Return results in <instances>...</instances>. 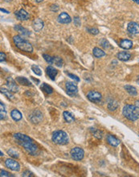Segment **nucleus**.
Here are the masks:
<instances>
[{
    "label": "nucleus",
    "instance_id": "obj_15",
    "mask_svg": "<svg viewBox=\"0 0 139 177\" xmlns=\"http://www.w3.org/2000/svg\"><path fill=\"white\" fill-rule=\"evenodd\" d=\"M46 73L48 75V77H50L51 80L55 81L56 75L58 74V70L56 69H55L54 67H52V66L50 65V66H47L46 68Z\"/></svg>",
    "mask_w": 139,
    "mask_h": 177
},
{
    "label": "nucleus",
    "instance_id": "obj_20",
    "mask_svg": "<svg viewBox=\"0 0 139 177\" xmlns=\"http://www.w3.org/2000/svg\"><path fill=\"white\" fill-rule=\"evenodd\" d=\"M11 117H12V118L14 121H16V122H19V121H20V120L22 119V114L20 113V110H12V112H11Z\"/></svg>",
    "mask_w": 139,
    "mask_h": 177
},
{
    "label": "nucleus",
    "instance_id": "obj_4",
    "mask_svg": "<svg viewBox=\"0 0 139 177\" xmlns=\"http://www.w3.org/2000/svg\"><path fill=\"white\" fill-rule=\"evenodd\" d=\"M21 146L24 147V149L27 150V152L31 155H37L39 154V149L38 146L35 145L33 142V140H27V141H23V142H19Z\"/></svg>",
    "mask_w": 139,
    "mask_h": 177
},
{
    "label": "nucleus",
    "instance_id": "obj_44",
    "mask_svg": "<svg viewBox=\"0 0 139 177\" xmlns=\"http://www.w3.org/2000/svg\"><path fill=\"white\" fill-rule=\"evenodd\" d=\"M135 106L139 108V101H135Z\"/></svg>",
    "mask_w": 139,
    "mask_h": 177
},
{
    "label": "nucleus",
    "instance_id": "obj_29",
    "mask_svg": "<svg viewBox=\"0 0 139 177\" xmlns=\"http://www.w3.org/2000/svg\"><path fill=\"white\" fill-rule=\"evenodd\" d=\"M41 89L43 90L44 92L48 93V94H51L53 93V88L51 87L50 85H48L46 83H42V85H41Z\"/></svg>",
    "mask_w": 139,
    "mask_h": 177
},
{
    "label": "nucleus",
    "instance_id": "obj_13",
    "mask_svg": "<svg viewBox=\"0 0 139 177\" xmlns=\"http://www.w3.org/2000/svg\"><path fill=\"white\" fill-rule=\"evenodd\" d=\"M15 15H16V18L19 20H27V19L30 18L29 13H27L24 9H20V11L16 12Z\"/></svg>",
    "mask_w": 139,
    "mask_h": 177
},
{
    "label": "nucleus",
    "instance_id": "obj_10",
    "mask_svg": "<svg viewBox=\"0 0 139 177\" xmlns=\"http://www.w3.org/2000/svg\"><path fill=\"white\" fill-rule=\"evenodd\" d=\"M6 85L7 86L8 89L11 90L12 93H17L19 91V86L16 84V81L12 77H9L7 78Z\"/></svg>",
    "mask_w": 139,
    "mask_h": 177
},
{
    "label": "nucleus",
    "instance_id": "obj_8",
    "mask_svg": "<svg viewBox=\"0 0 139 177\" xmlns=\"http://www.w3.org/2000/svg\"><path fill=\"white\" fill-rule=\"evenodd\" d=\"M29 119H30V121L32 123H39L41 122V120L43 119L42 113L39 110H34L31 113V114L29 117Z\"/></svg>",
    "mask_w": 139,
    "mask_h": 177
},
{
    "label": "nucleus",
    "instance_id": "obj_16",
    "mask_svg": "<svg viewBox=\"0 0 139 177\" xmlns=\"http://www.w3.org/2000/svg\"><path fill=\"white\" fill-rule=\"evenodd\" d=\"M106 140H107V142H108V144L112 146H119L120 143H121V141H120L119 139H117L114 135H107V137H106Z\"/></svg>",
    "mask_w": 139,
    "mask_h": 177
},
{
    "label": "nucleus",
    "instance_id": "obj_36",
    "mask_svg": "<svg viewBox=\"0 0 139 177\" xmlns=\"http://www.w3.org/2000/svg\"><path fill=\"white\" fill-rule=\"evenodd\" d=\"M100 44H101V46L103 47V48H110V44H108V40H106L105 39H103L100 41Z\"/></svg>",
    "mask_w": 139,
    "mask_h": 177
},
{
    "label": "nucleus",
    "instance_id": "obj_7",
    "mask_svg": "<svg viewBox=\"0 0 139 177\" xmlns=\"http://www.w3.org/2000/svg\"><path fill=\"white\" fill-rule=\"evenodd\" d=\"M5 165L9 169L12 170L14 172H19L20 170V165L18 162L12 159H7L5 161Z\"/></svg>",
    "mask_w": 139,
    "mask_h": 177
},
{
    "label": "nucleus",
    "instance_id": "obj_37",
    "mask_svg": "<svg viewBox=\"0 0 139 177\" xmlns=\"http://www.w3.org/2000/svg\"><path fill=\"white\" fill-rule=\"evenodd\" d=\"M22 176H24V177H34V176H35L33 175V173H32L31 172H30V171H28V170H27V171L23 172V174H22Z\"/></svg>",
    "mask_w": 139,
    "mask_h": 177
},
{
    "label": "nucleus",
    "instance_id": "obj_32",
    "mask_svg": "<svg viewBox=\"0 0 139 177\" xmlns=\"http://www.w3.org/2000/svg\"><path fill=\"white\" fill-rule=\"evenodd\" d=\"M7 154L14 159H18L20 157L19 155V153L16 151L15 149H10V150H7Z\"/></svg>",
    "mask_w": 139,
    "mask_h": 177
},
{
    "label": "nucleus",
    "instance_id": "obj_6",
    "mask_svg": "<svg viewBox=\"0 0 139 177\" xmlns=\"http://www.w3.org/2000/svg\"><path fill=\"white\" fill-rule=\"evenodd\" d=\"M87 97L91 102L96 103V104L101 102V100H102V96L100 93L93 91V90H91L87 93Z\"/></svg>",
    "mask_w": 139,
    "mask_h": 177
},
{
    "label": "nucleus",
    "instance_id": "obj_28",
    "mask_svg": "<svg viewBox=\"0 0 139 177\" xmlns=\"http://www.w3.org/2000/svg\"><path fill=\"white\" fill-rule=\"evenodd\" d=\"M1 93L7 97L8 99H10V100H13L14 99V96H13L12 92L11 90L7 89V88H1Z\"/></svg>",
    "mask_w": 139,
    "mask_h": 177
},
{
    "label": "nucleus",
    "instance_id": "obj_45",
    "mask_svg": "<svg viewBox=\"0 0 139 177\" xmlns=\"http://www.w3.org/2000/svg\"><path fill=\"white\" fill-rule=\"evenodd\" d=\"M132 1H133V2H134L135 3L139 4V0H132Z\"/></svg>",
    "mask_w": 139,
    "mask_h": 177
},
{
    "label": "nucleus",
    "instance_id": "obj_25",
    "mask_svg": "<svg viewBox=\"0 0 139 177\" xmlns=\"http://www.w3.org/2000/svg\"><path fill=\"white\" fill-rule=\"evenodd\" d=\"M93 56L97 58H101L106 55V53L104 52V51L100 49V48H97V47H95V48H93Z\"/></svg>",
    "mask_w": 139,
    "mask_h": 177
},
{
    "label": "nucleus",
    "instance_id": "obj_22",
    "mask_svg": "<svg viewBox=\"0 0 139 177\" xmlns=\"http://www.w3.org/2000/svg\"><path fill=\"white\" fill-rule=\"evenodd\" d=\"M63 116H64V118L65 120V122H67L68 123H72L75 121V118L74 116L68 111H64L63 113Z\"/></svg>",
    "mask_w": 139,
    "mask_h": 177
},
{
    "label": "nucleus",
    "instance_id": "obj_42",
    "mask_svg": "<svg viewBox=\"0 0 139 177\" xmlns=\"http://www.w3.org/2000/svg\"><path fill=\"white\" fill-rule=\"evenodd\" d=\"M6 58H7L6 54L4 53V52H0V61L1 62L5 61H6Z\"/></svg>",
    "mask_w": 139,
    "mask_h": 177
},
{
    "label": "nucleus",
    "instance_id": "obj_46",
    "mask_svg": "<svg viewBox=\"0 0 139 177\" xmlns=\"http://www.w3.org/2000/svg\"><path fill=\"white\" fill-rule=\"evenodd\" d=\"M43 0H35V2L36 3H41V2H43Z\"/></svg>",
    "mask_w": 139,
    "mask_h": 177
},
{
    "label": "nucleus",
    "instance_id": "obj_48",
    "mask_svg": "<svg viewBox=\"0 0 139 177\" xmlns=\"http://www.w3.org/2000/svg\"><path fill=\"white\" fill-rule=\"evenodd\" d=\"M0 155H1V156H3V151H1V152H0Z\"/></svg>",
    "mask_w": 139,
    "mask_h": 177
},
{
    "label": "nucleus",
    "instance_id": "obj_43",
    "mask_svg": "<svg viewBox=\"0 0 139 177\" xmlns=\"http://www.w3.org/2000/svg\"><path fill=\"white\" fill-rule=\"evenodd\" d=\"M0 10H1V12H5L6 14H8V13H9V12H8V11H6L5 9H3V8H1Z\"/></svg>",
    "mask_w": 139,
    "mask_h": 177
},
{
    "label": "nucleus",
    "instance_id": "obj_24",
    "mask_svg": "<svg viewBox=\"0 0 139 177\" xmlns=\"http://www.w3.org/2000/svg\"><path fill=\"white\" fill-rule=\"evenodd\" d=\"M124 88L127 91V93L130 95H131V96H137L138 95V91H137L135 87H134L132 85H126L124 86Z\"/></svg>",
    "mask_w": 139,
    "mask_h": 177
},
{
    "label": "nucleus",
    "instance_id": "obj_26",
    "mask_svg": "<svg viewBox=\"0 0 139 177\" xmlns=\"http://www.w3.org/2000/svg\"><path fill=\"white\" fill-rule=\"evenodd\" d=\"M7 110H6L5 105L1 101L0 102V119H7Z\"/></svg>",
    "mask_w": 139,
    "mask_h": 177
},
{
    "label": "nucleus",
    "instance_id": "obj_11",
    "mask_svg": "<svg viewBox=\"0 0 139 177\" xmlns=\"http://www.w3.org/2000/svg\"><path fill=\"white\" fill-rule=\"evenodd\" d=\"M127 31L131 35L139 34V24L136 22H130L128 23Z\"/></svg>",
    "mask_w": 139,
    "mask_h": 177
},
{
    "label": "nucleus",
    "instance_id": "obj_23",
    "mask_svg": "<svg viewBox=\"0 0 139 177\" xmlns=\"http://www.w3.org/2000/svg\"><path fill=\"white\" fill-rule=\"evenodd\" d=\"M14 137L15 139H17L19 142H23V141H27V140H31L32 139H31L29 136H27L26 135H23V134H21V133H16L14 135Z\"/></svg>",
    "mask_w": 139,
    "mask_h": 177
},
{
    "label": "nucleus",
    "instance_id": "obj_39",
    "mask_svg": "<svg viewBox=\"0 0 139 177\" xmlns=\"http://www.w3.org/2000/svg\"><path fill=\"white\" fill-rule=\"evenodd\" d=\"M0 176L3 177V176H13L12 175H11V173H9L8 172H6V171H4V170H1L0 171Z\"/></svg>",
    "mask_w": 139,
    "mask_h": 177
},
{
    "label": "nucleus",
    "instance_id": "obj_12",
    "mask_svg": "<svg viewBox=\"0 0 139 177\" xmlns=\"http://www.w3.org/2000/svg\"><path fill=\"white\" fill-rule=\"evenodd\" d=\"M57 21L62 24H68L72 22V18L66 12H62L57 17Z\"/></svg>",
    "mask_w": 139,
    "mask_h": 177
},
{
    "label": "nucleus",
    "instance_id": "obj_5",
    "mask_svg": "<svg viewBox=\"0 0 139 177\" xmlns=\"http://www.w3.org/2000/svg\"><path fill=\"white\" fill-rule=\"evenodd\" d=\"M70 155H71V157L73 159L76 160V161H81L85 156V151L81 147L76 146L71 150Z\"/></svg>",
    "mask_w": 139,
    "mask_h": 177
},
{
    "label": "nucleus",
    "instance_id": "obj_2",
    "mask_svg": "<svg viewBox=\"0 0 139 177\" xmlns=\"http://www.w3.org/2000/svg\"><path fill=\"white\" fill-rule=\"evenodd\" d=\"M123 115L130 121H136L139 118V108L133 105H125L122 110Z\"/></svg>",
    "mask_w": 139,
    "mask_h": 177
},
{
    "label": "nucleus",
    "instance_id": "obj_31",
    "mask_svg": "<svg viewBox=\"0 0 139 177\" xmlns=\"http://www.w3.org/2000/svg\"><path fill=\"white\" fill-rule=\"evenodd\" d=\"M31 70L33 71V73H35V75H38V76L42 75V71L40 69V68L36 65H31Z\"/></svg>",
    "mask_w": 139,
    "mask_h": 177
},
{
    "label": "nucleus",
    "instance_id": "obj_19",
    "mask_svg": "<svg viewBox=\"0 0 139 177\" xmlns=\"http://www.w3.org/2000/svg\"><path fill=\"white\" fill-rule=\"evenodd\" d=\"M117 57L121 61H128L130 60L131 55L127 52H118L117 54Z\"/></svg>",
    "mask_w": 139,
    "mask_h": 177
},
{
    "label": "nucleus",
    "instance_id": "obj_38",
    "mask_svg": "<svg viewBox=\"0 0 139 177\" xmlns=\"http://www.w3.org/2000/svg\"><path fill=\"white\" fill-rule=\"evenodd\" d=\"M67 75H68L70 78H72L73 80L77 81V82H79V81H80V78H79L77 75H74L73 73H67Z\"/></svg>",
    "mask_w": 139,
    "mask_h": 177
},
{
    "label": "nucleus",
    "instance_id": "obj_30",
    "mask_svg": "<svg viewBox=\"0 0 139 177\" xmlns=\"http://www.w3.org/2000/svg\"><path fill=\"white\" fill-rule=\"evenodd\" d=\"M53 64H55L57 67H63L64 65V61L60 57H53Z\"/></svg>",
    "mask_w": 139,
    "mask_h": 177
},
{
    "label": "nucleus",
    "instance_id": "obj_47",
    "mask_svg": "<svg viewBox=\"0 0 139 177\" xmlns=\"http://www.w3.org/2000/svg\"><path fill=\"white\" fill-rule=\"evenodd\" d=\"M137 82H138V83L139 84V76L138 77V78H137Z\"/></svg>",
    "mask_w": 139,
    "mask_h": 177
},
{
    "label": "nucleus",
    "instance_id": "obj_18",
    "mask_svg": "<svg viewBox=\"0 0 139 177\" xmlns=\"http://www.w3.org/2000/svg\"><path fill=\"white\" fill-rule=\"evenodd\" d=\"M14 28H15L16 31H17L20 33V35H23V36H29V35H31V31H29L28 29H27V28L23 27V26H21V25H19V24L18 25H15Z\"/></svg>",
    "mask_w": 139,
    "mask_h": 177
},
{
    "label": "nucleus",
    "instance_id": "obj_3",
    "mask_svg": "<svg viewBox=\"0 0 139 177\" xmlns=\"http://www.w3.org/2000/svg\"><path fill=\"white\" fill-rule=\"evenodd\" d=\"M52 140L57 145H66L69 142V138L64 131H56L52 133Z\"/></svg>",
    "mask_w": 139,
    "mask_h": 177
},
{
    "label": "nucleus",
    "instance_id": "obj_27",
    "mask_svg": "<svg viewBox=\"0 0 139 177\" xmlns=\"http://www.w3.org/2000/svg\"><path fill=\"white\" fill-rule=\"evenodd\" d=\"M119 106V103L115 100H111L108 104V109L110 111H114Z\"/></svg>",
    "mask_w": 139,
    "mask_h": 177
},
{
    "label": "nucleus",
    "instance_id": "obj_33",
    "mask_svg": "<svg viewBox=\"0 0 139 177\" xmlns=\"http://www.w3.org/2000/svg\"><path fill=\"white\" fill-rule=\"evenodd\" d=\"M91 131H93V135L96 137V138H97V139H102V132L100 131H99V130H96L95 128H91Z\"/></svg>",
    "mask_w": 139,
    "mask_h": 177
},
{
    "label": "nucleus",
    "instance_id": "obj_14",
    "mask_svg": "<svg viewBox=\"0 0 139 177\" xmlns=\"http://www.w3.org/2000/svg\"><path fill=\"white\" fill-rule=\"evenodd\" d=\"M43 26H44V23L42 19H36L32 22V27H33L34 31H35L36 32L41 31L43 28Z\"/></svg>",
    "mask_w": 139,
    "mask_h": 177
},
{
    "label": "nucleus",
    "instance_id": "obj_35",
    "mask_svg": "<svg viewBox=\"0 0 139 177\" xmlns=\"http://www.w3.org/2000/svg\"><path fill=\"white\" fill-rule=\"evenodd\" d=\"M87 31L92 35H97L99 33V30L96 27H91V28H87Z\"/></svg>",
    "mask_w": 139,
    "mask_h": 177
},
{
    "label": "nucleus",
    "instance_id": "obj_17",
    "mask_svg": "<svg viewBox=\"0 0 139 177\" xmlns=\"http://www.w3.org/2000/svg\"><path fill=\"white\" fill-rule=\"evenodd\" d=\"M133 44H133V41H132V40L124 39H121V42H120L119 44V46L121 47V48L125 49V50H129V49L132 48Z\"/></svg>",
    "mask_w": 139,
    "mask_h": 177
},
{
    "label": "nucleus",
    "instance_id": "obj_21",
    "mask_svg": "<svg viewBox=\"0 0 139 177\" xmlns=\"http://www.w3.org/2000/svg\"><path fill=\"white\" fill-rule=\"evenodd\" d=\"M16 81L22 85H25V86H32L31 82L27 78L24 77H16Z\"/></svg>",
    "mask_w": 139,
    "mask_h": 177
},
{
    "label": "nucleus",
    "instance_id": "obj_34",
    "mask_svg": "<svg viewBox=\"0 0 139 177\" xmlns=\"http://www.w3.org/2000/svg\"><path fill=\"white\" fill-rule=\"evenodd\" d=\"M43 57L45 60V61L48 64V65H52L53 64V57H52L51 56L47 55V54H43Z\"/></svg>",
    "mask_w": 139,
    "mask_h": 177
},
{
    "label": "nucleus",
    "instance_id": "obj_41",
    "mask_svg": "<svg viewBox=\"0 0 139 177\" xmlns=\"http://www.w3.org/2000/svg\"><path fill=\"white\" fill-rule=\"evenodd\" d=\"M50 8H51V11H52V12H56L59 11V7L57 5H56V4H52V5L50 7Z\"/></svg>",
    "mask_w": 139,
    "mask_h": 177
},
{
    "label": "nucleus",
    "instance_id": "obj_9",
    "mask_svg": "<svg viewBox=\"0 0 139 177\" xmlns=\"http://www.w3.org/2000/svg\"><path fill=\"white\" fill-rule=\"evenodd\" d=\"M66 90H67V93L70 95V96H74L76 95L78 92V87L77 85H76L73 82H67L66 83Z\"/></svg>",
    "mask_w": 139,
    "mask_h": 177
},
{
    "label": "nucleus",
    "instance_id": "obj_1",
    "mask_svg": "<svg viewBox=\"0 0 139 177\" xmlns=\"http://www.w3.org/2000/svg\"><path fill=\"white\" fill-rule=\"evenodd\" d=\"M13 42L19 49L26 52H33V47L27 39L23 38L21 35H15L13 37Z\"/></svg>",
    "mask_w": 139,
    "mask_h": 177
},
{
    "label": "nucleus",
    "instance_id": "obj_40",
    "mask_svg": "<svg viewBox=\"0 0 139 177\" xmlns=\"http://www.w3.org/2000/svg\"><path fill=\"white\" fill-rule=\"evenodd\" d=\"M74 23H75V25L76 26H77V27H79V26H81V19H80V18L79 17H75L74 18Z\"/></svg>",
    "mask_w": 139,
    "mask_h": 177
}]
</instances>
